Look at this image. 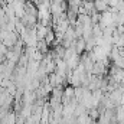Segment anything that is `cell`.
<instances>
[{"label": "cell", "instance_id": "6da1fadb", "mask_svg": "<svg viewBox=\"0 0 124 124\" xmlns=\"http://www.w3.org/2000/svg\"><path fill=\"white\" fill-rule=\"evenodd\" d=\"M81 61V56H79V54H75L74 56H71L69 59H66V68L69 69V71H72V69H75L77 66H78V63Z\"/></svg>", "mask_w": 124, "mask_h": 124}, {"label": "cell", "instance_id": "7a4b0ae2", "mask_svg": "<svg viewBox=\"0 0 124 124\" xmlns=\"http://www.w3.org/2000/svg\"><path fill=\"white\" fill-rule=\"evenodd\" d=\"M85 113H87V108H85L81 102H78V104H77V107H75V110H74V116H75V117H78V116L85 114Z\"/></svg>", "mask_w": 124, "mask_h": 124}, {"label": "cell", "instance_id": "3957f363", "mask_svg": "<svg viewBox=\"0 0 124 124\" xmlns=\"http://www.w3.org/2000/svg\"><path fill=\"white\" fill-rule=\"evenodd\" d=\"M19 71H20V72H22V71H25V68H20V69H19ZM17 78H23V74H19V77H17Z\"/></svg>", "mask_w": 124, "mask_h": 124}]
</instances>
